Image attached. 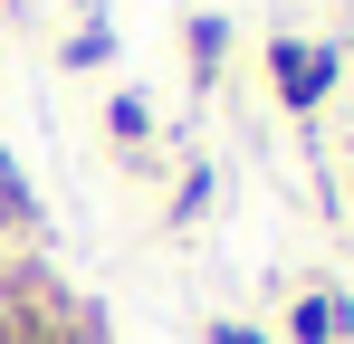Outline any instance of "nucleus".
Instances as JSON below:
<instances>
[{
    "mask_svg": "<svg viewBox=\"0 0 354 344\" xmlns=\"http://www.w3.org/2000/svg\"><path fill=\"white\" fill-rule=\"evenodd\" d=\"M182 48H192V77L211 86V77H221V48H230V19H221V10H192V19H182Z\"/></svg>",
    "mask_w": 354,
    "mask_h": 344,
    "instance_id": "3",
    "label": "nucleus"
},
{
    "mask_svg": "<svg viewBox=\"0 0 354 344\" xmlns=\"http://www.w3.org/2000/svg\"><path fill=\"white\" fill-rule=\"evenodd\" d=\"M211 344H268L259 325H211Z\"/></svg>",
    "mask_w": 354,
    "mask_h": 344,
    "instance_id": "7",
    "label": "nucleus"
},
{
    "mask_svg": "<svg viewBox=\"0 0 354 344\" xmlns=\"http://www.w3.org/2000/svg\"><path fill=\"white\" fill-rule=\"evenodd\" d=\"M354 335V296H297L288 306V344H335Z\"/></svg>",
    "mask_w": 354,
    "mask_h": 344,
    "instance_id": "2",
    "label": "nucleus"
},
{
    "mask_svg": "<svg viewBox=\"0 0 354 344\" xmlns=\"http://www.w3.org/2000/svg\"><path fill=\"white\" fill-rule=\"evenodd\" d=\"M106 57H115V29H106V19H86V29L58 48V67H106Z\"/></svg>",
    "mask_w": 354,
    "mask_h": 344,
    "instance_id": "5",
    "label": "nucleus"
},
{
    "mask_svg": "<svg viewBox=\"0 0 354 344\" xmlns=\"http://www.w3.org/2000/svg\"><path fill=\"white\" fill-rule=\"evenodd\" d=\"M345 77V48H316V39H268V86L288 115H316Z\"/></svg>",
    "mask_w": 354,
    "mask_h": 344,
    "instance_id": "1",
    "label": "nucleus"
},
{
    "mask_svg": "<svg viewBox=\"0 0 354 344\" xmlns=\"http://www.w3.org/2000/svg\"><path fill=\"white\" fill-rule=\"evenodd\" d=\"M0 220H10V229L39 220V201H29V182H19V163H10V153H0Z\"/></svg>",
    "mask_w": 354,
    "mask_h": 344,
    "instance_id": "6",
    "label": "nucleus"
},
{
    "mask_svg": "<svg viewBox=\"0 0 354 344\" xmlns=\"http://www.w3.org/2000/svg\"><path fill=\"white\" fill-rule=\"evenodd\" d=\"M106 134H115L124 153H144V144H153V106H144L134 86H115V96H106Z\"/></svg>",
    "mask_w": 354,
    "mask_h": 344,
    "instance_id": "4",
    "label": "nucleus"
}]
</instances>
